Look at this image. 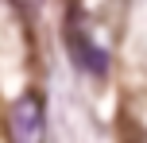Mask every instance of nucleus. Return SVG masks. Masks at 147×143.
I'll list each match as a JSON object with an SVG mask.
<instances>
[{"label":"nucleus","mask_w":147,"mask_h":143,"mask_svg":"<svg viewBox=\"0 0 147 143\" xmlns=\"http://www.w3.org/2000/svg\"><path fill=\"white\" fill-rule=\"evenodd\" d=\"M8 143H43L47 136V105L35 89L20 93V97L8 105Z\"/></svg>","instance_id":"f257e3e1"},{"label":"nucleus","mask_w":147,"mask_h":143,"mask_svg":"<svg viewBox=\"0 0 147 143\" xmlns=\"http://www.w3.org/2000/svg\"><path fill=\"white\" fill-rule=\"evenodd\" d=\"M62 39H66V50H70V58L78 62V66L85 70V74H93V77H105V74H109V58H105V50L93 43V35H89L85 27H81V15H78V12H70V15H66Z\"/></svg>","instance_id":"f03ea898"},{"label":"nucleus","mask_w":147,"mask_h":143,"mask_svg":"<svg viewBox=\"0 0 147 143\" xmlns=\"http://www.w3.org/2000/svg\"><path fill=\"white\" fill-rule=\"evenodd\" d=\"M124 143H147V132H136V128H128V136H124Z\"/></svg>","instance_id":"7ed1b4c3"}]
</instances>
